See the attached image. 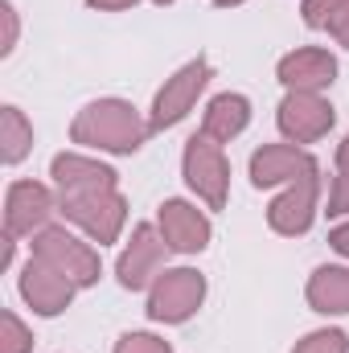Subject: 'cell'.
I'll return each mask as SVG.
<instances>
[{
	"instance_id": "obj_1",
	"label": "cell",
	"mask_w": 349,
	"mask_h": 353,
	"mask_svg": "<svg viewBox=\"0 0 349 353\" xmlns=\"http://www.w3.org/2000/svg\"><path fill=\"white\" fill-rule=\"evenodd\" d=\"M148 136H152L148 119L128 99H94L70 123V140L74 144H83L90 152H111V157L140 152Z\"/></svg>"
},
{
	"instance_id": "obj_2",
	"label": "cell",
	"mask_w": 349,
	"mask_h": 353,
	"mask_svg": "<svg viewBox=\"0 0 349 353\" xmlns=\"http://www.w3.org/2000/svg\"><path fill=\"white\" fill-rule=\"evenodd\" d=\"M206 300V275L197 267H165L148 288V321L157 325H185Z\"/></svg>"
},
{
	"instance_id": "obj_3",
	"label": "cell",
	"mask_w": 349,
	"mask_h": 353,
	"mask_svg": "<svg viewBox=\"0 0 349 353\" xmlns=\"http://www.w3.org/2000/svg\"><path fill=\"white\" fill-rule=\"evenodd\" d=\"M181 173H185V185L210 210H222L226 205V193H230V161H226V152H222L218 140H210L206 132L189 136L185 140V152H181Z\"/></svg>"
},
{
	"instance_id": "obj_4",
	"label": "cell",
	"mask_w": 349,
	"mask_h": 353,
	"mask_svg": "<svg viewBox=\"0 0 349 353\" xmlns=\"http://www.w3.org/2000/svg\"><path fill=\"white\" fill-rule=\"evenodd\" d=\"M33 255L41 263H50L54 271H62L74 288H94L99 275H103V263H99V251L83 243L79 234H70L66 226H46L41 234H33Z\"/></svg>"
},
{
	"instance_id": "obj_5",
	"label": "cell",
	"mask_w": 349,
	"mask_h": 353,
	"mask_svg": "<svg viewBox=\"0 0 349 353\" xmlns=\"http://www.w3.org/2000/svg\"><path fill=\"white\" fill-rule=\"evenodd\" d=\"M210 79H214V66H210V58H189L181 70H173V79H165V87L157 90V99H152V111H148V128L152 132H169L177 128L193 107H197V99H201V90L210 87Z\"/></svg>"
},
{
	"instance_id": "obj_6",
	"label": "cell",
	"mask_w": 349,
	"mask_h": 353,
	"mask_svg": "<svg viewBox=\"0 0 349 353\" xmlns=\"http://www.w3.org/2000/svg\"><path fill=\"white\" fill-rule=\"evenodd\" d=\"M275 123H279V132H283L288 144H300L304 148V144H317V140H325L333 132L337 111L317 90H288L283 103L275 107Z\"/></svg>"
},
{
	"instance_id": "obj_7",
	"label": "cell",
	"mask_w": 349,
	"mask_h": 353,
	"mask_svg": "<svg viewBox=\"0 0 349 353\" xmlns=\"http://www.w3.org/2000/svg\"><path fill=\"white\" fill-rule=\"evenodd\" d=\"M58 210V189L41 181H12L4 193V234L8 239H33L50 226Z\"/></svg>"
},
{
	"instance_id": "obj_8",
	"label": "cell",
	"mask_w": 349,
	"mask_h": 353,
	"mask_svg": "<svg viewBox=\"0 0 349 353\" xmlns=\"http://www.w3.org/2000/svg\"><path fill=\"white\" fill-rule=\"evenodd\" d=\"M58 210L87 234L90 243L107 247L123 234V222H128V197L119 189H103V193H87V197H70V201H58Z\"/></svg>"
},
{
	"instance_id": "obj_9",
	"label": "cell",
	"mask_w": 349,
	"mask_h": 353,
	"mask_svg": "<svg viewBox=\"0 0 349 353\" xmlns=\"http://www.w3.org/2000/svg\"><path fill=\"white\" fill-rule=\"evenodd\" d=\"M317 201H321V165L300 173L267 205V226L283 239H300V234H308V226L317 218Z\"/></svg>"
},
{
	"instance_id": "obj_10",
	"label": "cell",
	"mask_w": 349,
	"mask_h": 353,
	"mask_svg": "<svg viewBox=\"0 0 349 353\" xmlns=\"http://www.w3.org/2000/svg\"><path fill=\"white\" fill-rule=\"evenodd\" d=\"M165 255H169V243L161 234V226L152 222H140L128 239V247L119 251V263H115V275L128 292H140V288H152V279L161 275L165 267Z\"/></svg>"
},
{
	"instance_id": "obj_11",
	"label": "cell",
	"mask_w": 349,
	"mask_h": 353,
	"mask_svg": "<svg viewBox=\"0 0 349 353\" xmlns=\"http://www.w3.org/2000/svg\"><path fill=\"white\" fill-rule=\"evenodd\" d=\"M50 176H54V189H58V201H70V197H87V193H103V189H119V173L94 157L83 152H58L50 161Z\"/></svg>"
},
{
	"instance_id": "obj_12",
	"label": "cell",
	"mask_w": 349,
	"mask_h": 353,
	"mask_svg": "<svg viewBox=\"0 0 349 353\" xmlns=\"http://www.w3.org/2000/svg\"><path fill=\"white\" fill-rule=\"evenodd\" d=\"M17 288H21V300H25L37 316H58V312H66L70 300H74V292H79L62 271H54L50 263H41L37 255H29V263L21 267Z\"/></svg>"
},
{
	"instance_id": "obj_13",
	"label": "cell",
	"mask_w": 349,
	"mask_h": 353,
	"mask_svg": "<svg viewBox=\"0 0 349 353\" xmlns=\"http://www.w3.org/2000/svg\"><path fill=\"white\" fill-rule=\"evenodd\" d=\"M157 226H161L169 251H177V255H197V251H206L210 239H214L210 218H206L193 201H181V197L161 201V210H157Z\"/></svg>"
},
{
	"instance_id": "obj_14",
	"label": "cell",
	"mask_w": 349,
	"mask_h": 353,
	"mask_svg": "<svg viewBox=\"0 0 349 353\" xmlns=\"http://www.w3.org/2000/svg\"><path fill=\"white\" fill-rule=\"evenodd\" d=\"M275 79L288 90H317L321 94V90H329L337 83V58L325 46H300V50L279 58Z\"/></svg>"
},
{
	"instance_id": "obj_15",
	"label": "cell",
	"mask_w": 349,
	"mask_h": 353,
	"mask_svg": "<svg viewBox=\"0 0 349 353\" xmlns=\"http://www.w3.org/2000/svg\"><path fill=\"white\" fill-rule=\"evenodd\" d=\"M317 165L312 152H304L300 144H263L251 152V185L271 189V185H292L300 173H308Z\"/></svg>"
},
{
	"instance_id": "obj_16",
	"label": "cell",
	"mask_w": 349,
	"mask_h": 353,
	"mask_svg": "<svg viewBox=\"0 0 349 353\" xmlns=\"http://www.w3.org/2000/svg\"><path fill=\"white\" fill-rule=\"evenodd\" d=\"M247 123H251V99L239 94V90L214 94V99L206 103V111H201V132H206L210 140H218V144H230L235 136H243Z\"/></svg>"
},
{
	"instance_id": "obj_17",
	"label": "cell",
	"mask_w": 349,
	"mask_h": 353,
	"mask_svg": "<svg viewBox=\"0 0 349 353\" xmlns=\"http://www.w3.org/2000/svg\"><path fill=\"white\" fill-rule=\"evenodd\" d=\"M308 308L321 312V316H349V267H317L308 275Z\"/></svg>"
},
{
	"instance_id": "obj_18",
	"label": "cell",
	"mask_w": 349,
	"mask_h": 353,
	"mask_svg": "<svg viewBox=\"0 0 349 353\" xmlns=\"http://www.w3.org/2000/svg\"><path fill=\"white\" fill-rule=\"evenodd\" d=\"M33 152V123L25 119L21 107H0V161L12 169Z\"/></svg>"
},
{
	"instance_id": "obj_19",
	"label": "cell",
	"mask_w": 349,
	"mask_h": 353,
	"mask_svg": "<svg viewBox=\"0 0 349 353\" xmlns=\"http://www.w3.org/2000/svg\"><path fill=\"white\" fill-rule=\"evenodd\" d=\"M0 353H33V329L12 308L0 312Z\"/></svg>"
},
{
	"instance_id": "obj_20",
	"label": "cell",
	"mask_w": 349,
	"mask_h": 353,
	"mask_svg": "<svg viewBox=\"0 0 349 353\" xmlns=\"http://www.w3.org/2000/svg\"><path fill=\"white\" fill-rule=\"evenodd\" d=\"M292 353H349V337L346 329H317L304 341H296Z\"/></svg>"
},
{
	"instance_id": "obj_21",
	"label": "cell",
	"mask_w": 349,
	"mask_h": 353,
	"mask_svg": "<svg viewBox=\"0 0 349 353\" xmlns=\"http://www.w3.org/2000/svg\"><path fill=\"white\" fill-rule=\"evenodd\" d=\"M111 353H173V345L157 333H123Z\"/></svg>"
},
{
	"instance_id": "obj_22",
	"label": "cell",
	"mask_w": 349,
	"mask_h": 353,
	"mask_svg": "<svg viewBox=\"0 0 349 353\" xmlns=\"http://www.w3.org/2000/svg\"><path fill=\"white\" fill-rule=\"evenodd\" d=\"M337 4H341V0H304V4H300V12H304V25H308V29H325Z\"/></svg>"
},
{
	"instance_id": "obj_23",
	"label": "cell",
	"mask_w": 349,
	"mask_h": 353,
	"mask_svg": "<svg viewBox=\"0 0 349 353\" xmlns=\"http://www.w3.org/2000/svg\"><path fill=\"white\" fill-rule=\"evenodd\" d=\"M346 214H349V173L337 169L333 189H329V218H346Z\"/></svg>"
},
{
	"instance_id": "obj_24",
	"label": "cell",
	"mask_w": 349,
	"mask_h": 353,
	"mask_svg": "<svg viewBox=\"0 0 349 353\" xmlns=\"http://www.w3.org/2000/svg\"><path fill=\"white\" fill-rule=\"evenodd\" d=\"M0 17H4V41H0V54L8 58V54L17 50V37H21V21H17L12 0H4V4H0Z\"/></svg>"
},
{
	"instance_id": "obj_25",
	"label": "cell",
	"mask_w": 349,
	"mask_h": 353,
	"mask_svg": "<svg viewBox=\"0 0 349 353\" xmlns=\"http://www.w3.org/2000/svg\"><path fill=\"white\" fill-rule=\"evenodd\" d=\"M329 33H333V41L337 46H346L349 50V0H341L337 8H333V17H329V25H325Z\"/></svg>"
},
{
	"instance_id": "obj_26",
	"label": "cell",
	"mask_w": 349,
	"mask_h": 353,
	"mask_svg": "<svg viewBox=\"0 0 349 353\" xmlns=\"http://www.w3.org/2000/svg\"><path fill=\"white\" fill-rule=\"evenodd\" d=\"M329 247H333L341 259H349V222H341V226L329 230Z\"/></svg>"
},
{
	"instance_id": "obj_27",
	"label": "cell",
	"mask_w": 349,
	"mask_h": 353,
	"mask_svg": "<svg viewBox=\"0 0 349 353\" xmlns=\"http://www.w3.org/2000/svg\"><path fill=\"white\" fill-rule=\"evenodd\" d=\"M132 4H140V0H87V8H94V12H123Z\"/></svg>"
},
{
	"instance_id": "obj_28",
	"label": "cell",
	"mask_w": 349,
	"mask_h": 353,
	"mask_svg": "<svg viewBox=\"0 0 349 353\" xmlns=\"http://www.w3.org/2000/svg\"><path fill=\"white\" fill-rule=\"evenodd\" d=\"M337 169H341V173H349V136L337 144Z\"/></svg>"
},
{
	"instance_id": "obj_29",
	"label": "cell",
	"mask_w": 349,
	"mask_h": 353,
	"mask_svg": "<svg viewBox=\"0 0 349 353\" xmlns=\"http://www.w3.org/2000/svg\"><path fill=\"white\" fill-rule=\"evenodd\" d=\"M218 8H235V4H243V0H214Z\"/></svg>"
},
{
	"instance_id": "obj_30",
	"label": "cell",
	"mask_w": 349,
	"mask_h": 353,
	"mask_svg": "<svg viewBox=\"0 0 349 353\" xmlns=\"http://www.w3.org/2000/svg\"><path fill=\"white\" fill-rule=\"evenodd\" d=\"M152 4H173V0H152Z\"/></svg>"
}]
</instances>
